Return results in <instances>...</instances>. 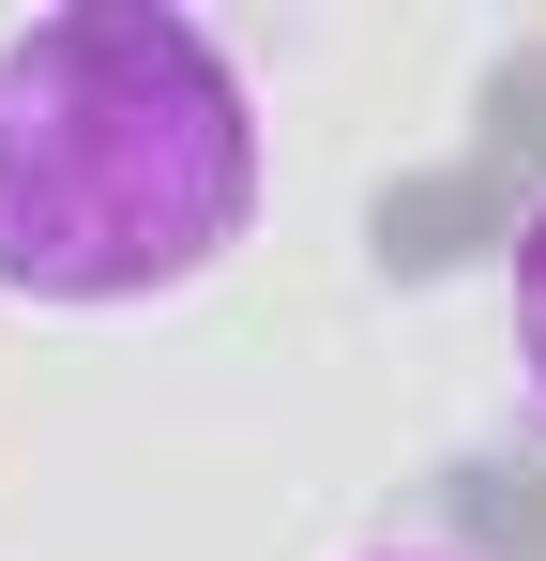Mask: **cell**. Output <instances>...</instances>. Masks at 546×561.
<instances>
[{
  "instance_id": "cell-1",
  "label": "cell",
  "mask_w": 546,
  "mask_h": 561,
  "mask_svg": "<svg viewBox=\"0 0 546 561\" xmlns=\"http://www.w3.org/2000/svg\"><path fill=\"white\" fill-rule=\"evenodd\" d=\"M259 228V77L182 0L0 31V304L122 319Z\"/></svg>"
},
{
  "instance_id": "cell-2",
  "label": "cell",
  "mask_w": 546,
  "mask_h": 561,
  "mask_svg": "<svg viewBox=\"0 0 546 561\" xmlns=\"http://www.w3.org/2000/svg\"><path fill=\"white\" fill-rule=\"evenodd\" d=\"M501 319H516V365H532V410H546V197L516 213V259H501Z\"/></svg>"
},
{
  "instance_id": "cell-3",
  "label": "cell",
  "mask_w": 546,
  "mask_h": 561,
  "mask_svg": "<svg viewBox=\"0 0 546 561\" xmlns=\"http://www.w3.org/2000/svg\"><path fill=\"white\" fill-rule=\"evenodd\" d=\"M364 561H455V547H364Z\"/></svg>"
}]
</instances>
